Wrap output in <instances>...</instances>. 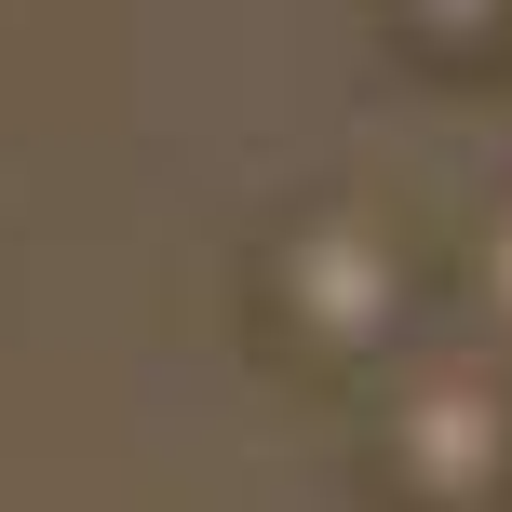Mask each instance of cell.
Wrapping results in <instances>:
<instances>
[{"label":"cell","instance_id":"obj_1","mask_svg":"<svg viewBox=\"0 0 512 512\" xmlns=\"http://www.w3.org/2000/svg\"><path fill=\"white\" fill-rule=\"evenodd\" d=\"M256 324L310 378H364L405 337V243H391V216H351V203L283 216L256 243Z\"/></svg>","mask_w":512,"mask_h":512},{"label":"cell","instance_id":"obj_2","mask_svg":"<svg viewBox=\"0 0 512 512\" xmlns=\"http://www.w3.org/2000/svg\"><path fill=\"white\" fill-rule=\"evenodd\" d=\"M391 512H512V378L499 364H418L378 405Z\"/></svg>","mask_w":512,"mask_h":512},{"label":"cell","instance_id":"obj_3","mask_svg":"<svg viewBox=\"0 0 512 512\" xmlns=\"http://www.w3.org/2000/svg\"><path fill=\"white\" fill-rule=\"evenodd\" d=\"M391 14H405V41H432L445 68H459V54H486V41H499L512 0H391Z\"/></svg>","mask_w":512,"mask_h":512},{"label":"cell","instance_id":"obj_4","mask_svg":"<svg viewBox=\"0 0 512 512\" xmlns=\"http://www.w3.org/2000/svg\"><path fill=\"white\" fill-rule=\"evenodd\" d=\"M472 297H486V324L512 337V203L486 216V243H472Z\"/></svg>","mask_w":512,"mask_h":512}]
</instances>
